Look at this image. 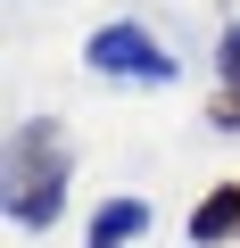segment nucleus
I'll use <instances>...</instances> for the list:
<instances>
[{
	"mask_svg": "<svg viewBox=\"0 0 240 248\" xmlns=\"http://www.w3.org/2000/svg\"><path fill=\"white\" fill-rule=\"evenodd\" d=\"M83 66L108 75V83H174V50H166L149 25H133V17H108V25L83 42Z\"/></svg>",
	"mask_w": 240,
	"mask_h": 248,
	"instance_id": "nucleus-2",
	"label": "nucleus"
},
{
	"mask_svg": "<svg viewBox=\"0 0 240 248\" xmlns=\"http://www.w3.org/2000/svg\"><path fill=\"white\" fill-rule=\"evenodd\" d=\"M215 66H224V99H240V25L215 42Z\"/></svg>",
	"mask_w": 240,
	"mask_h": 248,
	"instance_id": "nucleus-5",
	"label": "nucleus"
},
{
	"mask_svg": "<svg viewBox=\"0 0 240 248\" xmlns=\"http://www.w3.org/2000/svg\"><path fill=\"white\" fill-rule=\"evenodd\" d=\"M141 232H149V199H133V190L125 199H99V215H91V240L99 248H133Z\"/></svg>",
	"mask_w": 240,
	"mask_h": 248,
	"instance_id": "nucleus-4",
	"label": "nucleus"
},
{
	"mask_svg": "<svg viewBox=\"0 0 240 248\" xmlns=\"http://www.w3.org/2000/svg\"><path fill=\"white\" fill-rule=\"evenodd\" d=\"M83 248H99V240H83Z\"/></svg>",
	"mask_w": 240,
	"mask_h": 248,
	"instance_id": "nucleus-6",
	"label": "nucleus"
},
{
	"mask_svg": "<svg viewBox=\"0 0 240 248\" xmlns=\"http://www.w3.org/2000/svg\"><path fill=\"white\" fill-rule=\"evenodd\" d=\"M191 240H199V248H224V240H240V182H215V190L191 207Z\"/></svg>",
	"mask_w": 240,
	"mask_h": 248,
	"instance_id": "nucleus-3",
	"label": "nucleus"
},
{
	"mask_svg": "<svg viewBox=\"0 0 240 248\" xmlns=\"http://www.w3.org/2000/svg\"><path fill=\"white\" fill-rule=\"evenodd\" d=\"M66 174H75V149H66V124H58V116H25V124H9V182H0L9 223L50 232L58 207H66Z\"/></svg>",
	"mask_w": 240,
	"mask_h": 248,
	"instance_id": "nucleus-1",
	"label": "nucleus"
}]
</instances>
